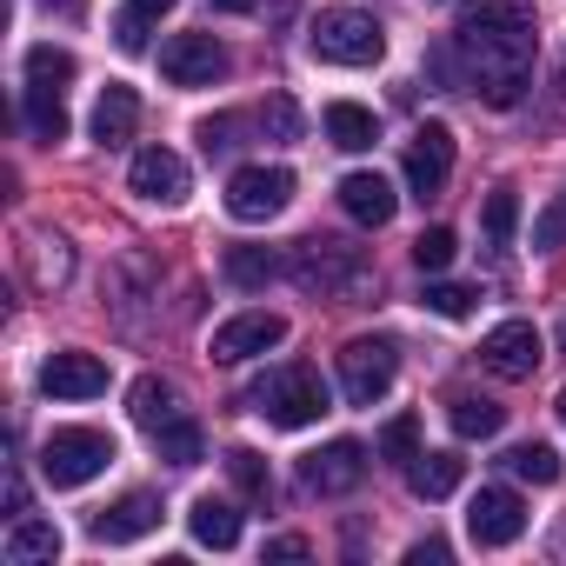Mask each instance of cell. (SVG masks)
<instances>
[{
  "mask_svg": "<svg viewBox=\"0 0 566 566\" xmlns=\"http://www.w3.org/2000/svg\"><path fill=\"white\" fill-rule=\"evenodd\" d=\"M287 200H294V174L287 167H240L227 180V213L233 220H273Z\"/></svg>",
  "mask_w": 566,
  "mask_h": 566,
  "instance_id": "cell-7",
  "label": "cell"
},
{
  "mask_svg": "<svg viewBox=\"0 0 566 566\" xmlns=\"http://www.w3.org/2000/svg\"><path fill=\"white\" fill-rule=\"evenodd\" d=\"M559 347H566V327H559Z\"/></svg>",
  "mask_w": 566,
  "mask_h": 566,
  "instance_id": "cell-46",
  "label": "cell"
},
{
  "mask_svg": "<svg viewBox=\"0 0 566 566\" xmlns=\"http://www.w3.org/2000/svg\"><path fill=\"white\" fill-rule=\"evenodd\" d=\"M280 340H287V321L280 314H233L227 327H213V360L240 367V360H253V354H266Z\"/></svg>",
  "mask_w": 566,
  "mask_h": 566,
  "instance_id": "cell-13",
  "label": "cell"
},
{
  "mask_svg": "<svg viewBox=\"0 0 566 566\" xmlns=\"http://www.w3.org/2000/svg\"><path fill=\"white\" fill-rule=\"evenodd\" d=\"M127 187H134L140 200H154V207H180V200H187V160H180L174 147H147V154H134V167H127Z\"/></svg>",
  "mask_w": 566,
  "mask_h": 566,
  "instance_id": "cell-14",
  "label": "cell"
},
{
  "mask_svg": "<svg viewBox=\"0 0 566 566\" xmlns=\"http://www.w3.org/2000/svg\"><path fill=\"white\" fill-rule=\"evenodd\" d=\"M287 273L301 280L307 294H354L360 280H367V253H360V247H347V240L314 233V240H301V247H294Z\"/></svg>",
  "mask_w": 566,
  "mask_h": 566,
  "instance_id": "cell-5",
  "label": "cell"
},
{
  "mask_svg": "<svg viewBox=\"0 0 566 566\" xmlns=\"http://www.w3.org/2000/svg\"><path fill=\"white\" fill-rule=\"evenodd\" d=\"M154 453L174 460V467H193V460H200V427H193L187 413H174V420L154 433Z\"/></svg>",
  "mask_w": 566,
  "mask_h": 566,
  "instance_id": "cell-32",
  "label": "cell"
},
{
  "mask_svg": "<svg viewBox=\"0 0 566 566\" xmlns=\"http://www.w3.org/2000/svg\"><path fill=\"white\" fill-rule=\"evenodd\" d=\"M227 473H233V486H240L253 506H266V500H273V473H266V460H260L253 447H233V453H227Z\"/></svg>",
  "mask_w": 566,
  "mask_h": 566,
  "instance_id": "cell-28",
  "label": "cell"
},
{
  "mask_svg": "<svg viewBox=\"0 0 566 566\" xmlns=\"http://www.w3.org/2000/svg\"><path fill=\"white\" fill-rule=\"evenodd\" d=\"M273 273H280V260L266 247H227V280L233 287H266Z\"/></svg>",
  "mask_w": 566,
  "mask_h": 566,
  "instance_id": "cell-33",
  "label": "cell"
},
{
  "mask_svg": "<svg viewBox=\"0 0 566 566\" xmlns=\"http://www.w3.org/2000/svg\"><path fill=\"white\" fill-rule=\"evenodd\" d=\"M233 134H240V120H233V114H220V120H200V154H207V160L233 154V147H240Z\"/></svg>",
  "mask_w": 566,
  "mask_h": 566,
  "instance_id": "cell-37",
  "label": "cell"
},
{
  "mask_svg": "<svg viewBox=\"0 0 566 566\" xmlns=\"http://www.w3.org/2000/svg\"><path fill=\"white\" fill-rule=\"evenodd\" d=\"M160 74H167L174 87H213V81L227 74V48H220L213 34H174V41L160 48Z\"/></svg>",
  "mask_w": 566,
  "mask_h": 566,
  "instance_id": "cell-9",
  "label": "cell"
},
{
  "mask_svg": "<svg viewBox=\"0 0 566 566\" xmlns=\"http://www.w3.org/2000/svg\"><path fill=\"white\" fill-rule=\"evenodd\" d=\"M559 420H566V394H559Z\"/></svg>",
  "mask_w": 566,
  "mask_h": 566,
  "instance_id": "cell-45",
  "label": "cell"
},
{
  "mask_svg": "<svg viewBox=\"0 0 566 566\" xmlns=\"http://www.w3.org/2000/svg\"><path fill=\"white\" fill-rule=\"evenodd\" d=\"M187 526H193V539H200V546H213V553H227V546L240 539V513H233V500H213V493H200V500H193Z\"/></svg>",
  "mask_w": 566,
  "mask_h": 566,
  "instance_id": "cell-23",
  "label": "cell"
},
{
  "mask_svg": "<svg viewBox=\"0 0 566 566\" xmlns=\"http://www.w3.org/2000/svg\"><path fill=\"white\" fill-rule=\"evenodd\" d=\"M41 8H61V14H81V0H41Z\"/></svg>",
  "mask_w": 566,
  "mask_h": 566,
  "instance_id": "cell-44",
  "label": "cell"
},
{
  "mask_svg": "<svg viewBox=\"0 0 566 566\" xmlns=\"http://www.w3.org/2000/svg\"><path fill=\"white\" fill-rule=\"evenodd\" d=\"M8 559H14V566L61 559V526H54V520H14V533H8Z\"/></svg>",
  "mask_w": 566,
  "mask_h": 566,
  "instance_id": "cell-25",
  "label": "cell"
},
{
  "mask_svg": "<svg viewBox=\"0 0 566 566\" xmlns=\"http://www.w3.org/2000/svg\"><path fill=\"white\" fill-rule=\"evenodd\" d=\"M447 174H453V134L433 120L407 140V193L413 200H440L447 193Z\"/></svg>",
  "mask_w": 566,
  "mask_h": 566,
  "instance_id": "cell-10",
  "label": "cell"
},
{
  "mask_svg": "<svg viewBox=\"0 0 566 566\" xmlns=\"http://www.w3.org/2000/svg\"><path fill=\"white\" fill-rule=\"evenodd\" d=\"M473 301H480V294H473V287H453V280H433V287H427V307H433L440 321H467Z\"/></svg>",
  "mask_w": 566,
  "mask_h": 566,
  "instance_id": "cell-36",
  "label": "cell"
},
{
  "mask_svg": "<svg viewBox=\"0 0 566 566\" xmlns=\"http://www.w3.org/2000/svg\"><path fill=\"white\" fill-rule=\"evenodd\" d=\"M539 360H546V354H539V327H533V321H500V327L480 340V367L500 374V380H533Z\"/></svg>",
  "mask_w": 566,
  "mask_h": 566,
  "instance_id": "cell-8",
  "label": "cell"
},
{
  "mask_svg": "<svg viewBox=\"0 0 566 566\" xmlns=\"http://www.w3.org/2000/svg\"><path fill=\"white\" fill-rule=\"evenodd\" d=\"M21 120H28V134L34 140H67V107H61V94H48V87H28V101H21Z\"/></svg>",
  "mask_w": 566,
  "mask_h": 566,
  "instance_id": "cell-26",
  "label": "cell"
},
{
  "mask_svg": "<svg viewBox=\"0 0 566 566\" xmlns=\"http://www.w3.org/2000/svg\"><path fill=\"white\" fill-rule=\"evenodd\" d=\"M321 127H327V140L347 147V154H367V147L380 140V120H374L367 107H354V101H334V107L321 114Z\"/></svg>",
  "mask_w": 566,
  "mask_h": 566,
  "instance_id": "cell-20",
  "label": "cell"
},
{
  "mask_svg": "<svg viewBox=\"0 0 566 566\" xmlns=\"http://www.w3.org/2000/svg\"><path fill=\"white\" fill-rule=\"evenodd\" d=\"M413 453H420V420H413V413H394V420L380 427V460H400V467H407Z\"/></svg>",
  "mask_w": 566,
  "mask_h": 566,
  "instance_id": "cell-35",
  "label": "cell"
},
{
  "mask_svg": "<svg viewBox=\"0 0 566 566\" xmlns=\"http://www.w3.org/2000/svg\"><path fill=\"white\" fill-rule=\"evenodd\" d=\"M307 41H314V61H334V67H374V61L387 54L380 21L360 14V8H327Z\"/></svg>",
  "mask_w": 566,
  "mask_h": 566,
  "instance_id": "cell-4",
  "label": "cell"
},
{
  "mask_svg": "<svg viewBox=\"0 0 566 566\" xmlns=\"http://www.w3.org/2000/svg\"><path fill=\"white\" fill-rule=\"evenodd\" d=\"M8 513H14V520H21V513H28V480H21V473H14V480H8Z\"/></svg>",
  "mask_w": 566,
  "mask_h": 566,
  "instance_id": "cell-42",
  "label": "cell"
},
{
  "mask_svg": "<svg viewBox=\"0 0 566 566\" xmlns=\"http://www.w3.org/2000/svg\"><path fill=\"white\" fill-rule=\"evenodd\" d=\"M460 473H467L460 453H413V460H407V486H413L420 500H447V493L460 486Z\"/></svg>",
  "mask_w": 566,
  "mask_h": 566,
  "instance_id": "cell-22",
  "label": "cell"
},
{
  "mask_svg": "<svg viewBox=\"0 0 566 566\" xmlns=\"http://www.w3.org/2000/svg\"><path fill=\"white\" fill-rule=\"evenodd\" d=\"M167 8H180V0H127V8H120V21H114L120 48H127V54H140V48H147V21H160Z\"/></svg>",
  "mask_w": 566,
  "mask_h": 566,
  "instance_id": "cell-29",
  "label": "cell"
},
{
  "mask_svg": "<svg viewBox=\"0 0 566 566\" xmlns=\"http://www.w3.org/2000/svg\"><path fill=\"white\" fill-rule=\"evenodd\" d=\"M407 559H413V566H427V559H433V566H440V559H447V539H420V546H413V553H407Z\"/></svg>",
  "mask_w": 566,
  "mask_h": 566,
  "instance_id": "cell-41",
  "label": "cell"
},
{
  "mask_svg": "<svg viewBox=\"0 0 566 566\" xmlns=\"http://www.w3.org/2000/svg\"><path fill=\"white\" fill-rule=\"evenodd\" d=\"M260 120H266V127H273V134H280V140H294V127H301V114H294V101H287V94H273V101H266V114H260Z\"/></svg>",
  "mask_w": 566,
  "mask_h": 566,
  "instance_id": "cell-39",
  "label": "cell"
},
{
  "mask_svg": "<svg viewBox=\"0 0 566 566\" xmlns=\"http://www.w3.org/2000/svg\"><path fill=\"white\" fill-rule=\"evenodd\" d=\"M160 526V500L154 493H127V500H114L107 513H94V539L101 546H134V539H147Z\"/></svg>",
  "mask_w": 566,
  "mask_h": 566,
  "instance_id": "cell-16",
  "label": "cell"
},
{
  "mask_svg": "<svg viewBox=\"0 0 566 566\" xmlns=\"http://www.w3.org/2000/svg\"><path fill=\"white\" fill-rule=\"evenodd\" d=\"M513 227H520V193H513V187L486 193V213H480V233H486V247H513Z\"/></svg>",
  "mask_w": 566,
  "mask_h": 566,
  "instance_id": "cell-31",
  "label": "cell"
},
{
  "mask_svg": "<svg viewBox=\"0 0 566 566\" xmlns=\"http://www.w3.org/2000/svg\"><path fill=\"white\" fill-rule=\"evenodd\" d=\"M467 533H473V546H513V539L526 533V506H520V493H506V486H480L473 506H467Z\"/></svg>",
  "mask_w": 566,
  "mask_h": 566,
  "instance_id": "cell-12",
  "label": "cell"
},
{
  "mask_svg": "<svg viewBox=\"0 0 566 566\" xmlns=\"http://www.w3.org/2000/svg\"><path fill=\"white\" fill-rule=\"evenodd\" d=\"M340 207H347L360 227H387L394 207H400V193H394L387 174H347V180H340Z\"/></svg>",
  "mask_w": 566,
  "mask_h": 566,
  "instance_id": "cell-17",
  "label": "cell"
},
{
  "mask_svg": "<svg viewBox=\"0 0 566 566\" xmlns=\"http://www.w3.org/2000/svg\"><path fill=\"white\" fill-rule=\"evenodd\" d=\"M453 253H460L453 227H427V233L413 240V266H420V273H440V266H453Z\"/></svg>",
  "mask_w": 566,
  "mask_h": 566,
  "instance_id": "cell-34",
  "label": "cell"
},
{
  "mask_svg": "<svg viewBox=\"0 0 566 566\" xmlns=\"http://www.w3.org/2000/svg\"><path fill=\"white\" fill-rule=\"evenodd\" d=\"M301 480H307V493H321V500L354 493V486L367 480V447H360V440H327L321 453L301 460Z\"/></svg>",
  "mask_w": 566,
  "mask_h": 566,
  "instance_id": "cell-11",
  "label": "cell"
},
{
  "mask_svg": "<svg viewBox=\"0 0 566 566\" xmlns=\"http://www.w3.org/2000/svg\"><path fill=\"white\" fill-rule=\"evenodd\" d=\"M107 467H114V440L101 427H54L41 440V480L48 486H87Z\"/></svg>",
  "mask_w": 566,
  "mask_h": 566,
  "instance_id": "cell-3",
  "label": "cell"
},
{
  "mask_svg": "<svg viewBox=\"0 0 566 566\" xmlns=\"http://www.w3.org/2000/svg\"><path fill=\"white\" fill-rule=\"evenodd\" d=\"M67 81H74V54H67V48H28V87L61 94Z\"/></svg>",
  "mask_w": 566,
  "mask_h": 566,
  "instance_id": "cell-30",
  "label": "cell"
},
{
  "mask_svg": "<svg viewBox=\"0 0 566 566\" xmlns=\"http://www.w3.org/2000/svg\"><path fill=\"white\" fill-rule=\"evenodd\" d=\"M134 127H140V94L120 87V81H107V94H101V107H94V140H101V147H127Z\"/></svg>",
  "mask_w": 566,
  "mask_h": 566,
  "instance_id": "cell-18",
  "label": "cell"
},
{
  "mask_svg": "<svg viewBox=\"0 0 566 566\" xmlns=\"http://www.w3.org/2000/svg\"><path fill=\"white\" fill-rule=\"evenodd\" d=\"M506 473H513V480H533V486H553V480H559V453H553L546 440H526V447L506 453Z\"/></svg>",
  "mask_w": 566,
  "mask_h": 566,
  "instance_id": "cell-27",
  "label": "cell"
},
{
  "mask_svg": "<svg viewBox=\"0 0 566 566\" xmlns=\"http://www.w3.org/2000/svg\"><path fill=\"white\" fill-rule=\"evenodd\" d=\"M314 546L301 539V533H280V539H266V559H307Z\"/></svg>",
  "mask_w": 566,
  "mask_h": 566,
  "instance_id": "cell-40",
  "label": "cell"
},
{
  "mask_svg": "<svg viewBox=\"0 0 566 566\" xmlns=\"http://www.w3.org/2000/svg\"><path fill=\"white\" fill-rule=\"evenodd\" d=\"M28 280L41 294H54V287H67V273H74V247L61 240V233H28Z\"/></svg>",
  "mask_w": 566,
  "mask_h": 566,
  "instance_id": "cell-19",
  "label": "cell"
},
{
  "mask_svg": "<svg viewBox=\"0 0 566 566\" xmlns=\"http://www.w3.org/2000/svg\"><path fill=\"white\" fill-rule=\"evenodd\" d=\"M127 407H134V420H140L147 433H160V427L180 413V387H174V380H160V374H147V380H134Z\"/></svg>",
  "mask_w": 566,
  "mask_h": 566,
  "instance_id": "cell-24",
  "label": "cell"
},
{
  "mask_svg": "<svg viewBox=\"0 0 566 566\" xmlns=\"http://www.w3.org/2000/svg\"><path fill=\"white\" fill-rule=\"evenodd\" d=\"M41 387H48L54 400H94V394H107V360L67 347V354H54V360L41 367Z\"/></svg>",
  "mask_w": 566,
  "mask_h": 566,
  "instance_id": "cell-15",
  "label": "cell"
},
{
  "mask_svg": "<svg viewBox=\"0 0 566 566\" xmlns=\"http://www.w3.org/2000/svg\"><path fill=\"white\" fill-rule=\"evenodd\" d=\"M533 247H539V253H553V247H566V200H553V207H539V220H533Z\"/></svg>",
  "mask_w": 566,
  "mask_h": 566,
  "instance_id": "cell-38",
  "label": "cell"
},
{
  "mask_svg": "<svg viewBox=\"0 0 566 566\" xmlns=\"http://www.w3.org/2000/svg\"><path fill=\"white\" fill-rule=\"evenodd\" d=\"M394 347L387 340H347L340 347V394L354 400V407H374V400H387V387H394Z\"/></svg>",
  "mask_w": 566,
  "mask_h": 566,
  "instance_id": "cell-6",
  "label": "cell"
},
{
  "mask_svg": "<svg viewBox=\"0 0 566 566\" xmlns=\"http://www.w3.org/2000/svg\"><path fill=\"white\" fill-rule=\"evenodd\" d=\"M213 8H220V14H247V8H253V0H213Z\"/></svg>",
  "mask_w": 566,
  "mask_h": 566,
  "instance_id": "cell-43",
  "label": "cell"
},
{
  "mask_svg": "<svg viewBox=\"0 0 566 566\" xmlns=\"http://www.w3.org/2000/svg\"><path fill=\"white\" fill-rule=\"evenodd\" d=\"M447 420H453L460 440H493V433L506 427V407L486 400V394H453V400H447Z\"/></svg>",
  "mask_w": 566,
  "mask_h": 566,
  "instance_id": "cell-21",
  "label": "cell"
},
{
  "mask_svg": "<svg viewBox=\"0 0 566 566\" xmlns=\"http://www.w3.org/2000/svg\"><path fill=\"white\" fill-rule=\"evenodd\" d=\"M433 67L486 107H513L533 81V14L520 0H467L453 48H440Z\"/></svg>",
  "mask_w": 566,
  "mask_h": 566,
  "instance_id": "cell-1",
  "label": "cell"
},
{
  "mask_svg": "<svg viewBox=\"0 0 566 566\" xmlns=\"http://www.w3.org/2000/svg\"><path fill=\"white\" fill-rule=\"evenodd\" d=\"M247 400H253V413H266L273 427H314V420L327 413V380L294 360V367H273Z\"/></svg>",
  "mask_w": 566,
  "mask_h": 566,
  "instance_id": "cell-2",
  "label": "cell"
}]
</instances>
